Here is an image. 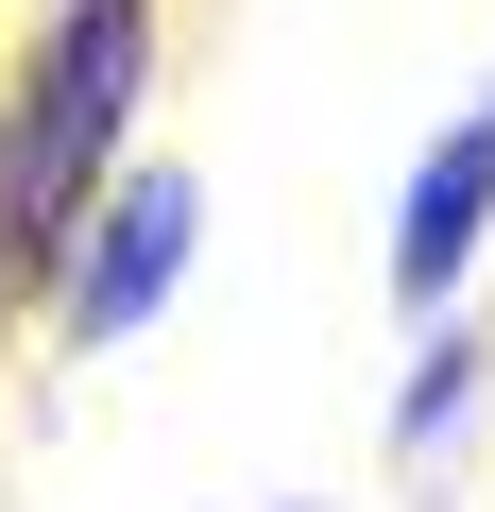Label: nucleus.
<instances>
[{
	"label": "nucleus",
	"mask_w": 495,
	"mask_h": 512,
	"mask_svg": "<svg viewBox=\"0 0 495 512\" xmlns=\"http://www.w3.org/2000/svg\"><path fill=\"white\" fill-rule=\"evenodd\" d=\"M120 120H137V0H69V35L35 52L18 137H0V205H18V256H35V239H69V205L103 188Z\"/></svg>",
	"instance_id": "1"
},
{
	"label": "nucleus",
	"mask_w": 495,
	"mask_h": 512,
	"mask_svg": "<svg viewBox=\"0 0 495 512\" xmlns=\"http://www.w3.org/2000/svg\"><path fill=\"white\" fill-rule=\"evenodd\" d=\"M188 222H205L188 171H120V188H103V239H86V274H69V342H120V325L188 274Z\"/></svg>",
	"instance_id": "2"
},
{
	"label": "nucleus",
	"mask_w": 495,
	"mask_h": 512,
	"mask_svg": "<svg viewBox=\"0 0 495 512\" xmlns=\"http://www.w3.org/2000/svg\"><path fill=\"white\" fill-rule=\"evenodd\" d=\"M478 205H495V120H461V137L410 171V222H393V291H410V308H444V274L478 256Z\"/></svg>",
	"instance_id": "3"
},
{
	"label": "nucleus",
	"mask_w": 495,
	"mask_h": 512,
	"mask_svg": "<svg viewBox=\"0 0 495 512\" xmlns=\"http://www.w3.org/2000/svg\"><path fill=\"white\" fill-rule=\"evenodd\" d=\"M0 291H18V205H0Z\"/></svg>",
	"instance_id": "4"
}]
</instances>
